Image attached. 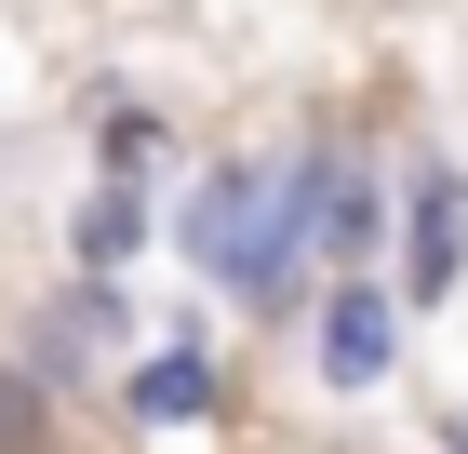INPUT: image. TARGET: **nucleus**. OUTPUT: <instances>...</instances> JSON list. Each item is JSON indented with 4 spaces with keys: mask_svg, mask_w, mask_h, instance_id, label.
Returning a JSON list of instances; mask_svg holds the SVG:
<instances>
[{
    "mask_svg": "<svg viewBox=\"0 0 468 454\" xmlns=\"http://www.w3.org/2000/svg\"><path fill=\"white\" fill-rule=\"evenodd\" d=\"M455 254H468V187L429 174V187H415V294H441V280H455Z\"/></svg>",
    "mask_w": 468,
    "mask_h": 454,
    "instance_id": "obj_2",
    "label": "nucleus"
},
{
    "mask_svg": "<svg viewBox=\"0 0 468 454\" xmlns=\"http://www.w3.org/2000/svg\"><path fill=\"white\" fill-rule=\"evenodd\" d=\"M27 441H40V401H27L14 375H0V454H27Z\"/></svg>",
    "mask_w": 468,
    "mask_h": 454,
    "instance_id": "obj_5",
    "label": "nucleus"
},
{
    "mask_svg": "<svg viewBox=\"0 0 468 454\" xmlns=\"http://www.w3.org/2000/svg\"><path fill=\"white\" fill-rule=\"evenodd\" d=\"M134 415L187 428V415H201V361H147V375H134Z\"/></svg>",
    "mask_w": 468,
    "mask_h": 454,
    "instance_id": "obj_3",
    "label": "nucleus"
},
{
    "mask_svg": "<svg viewBox=\"0 0 468 454\" xmlns=\"http://www.w3.org/2000/svg\"><path fill=\"white\" fill-rule=\"evenodd\" d=\"M322 375L335 387H375V375H388V294H361V280L322 294Z\"/></svg>",
    "mask_w": 468,
    "mask_h": 454,
    "instance_id": "obj_1",
    "label": "nucleus"
},
{
    "mask_svg": "<svg viewBox=\"0 0 468 454\" xmlns=\"http://www.w3.org/2000/svg\"><path fill=\"white\" fill-rule=\"evenodd\" d=\"M80 254H94V268H108V254H134V201H94V214H80Z\"/></svg>",
    "mask_w": 468,
    "mask_h": 454,
    "instance_id": "obj_4",
    "label": "nucleus"
}]
</instances>
